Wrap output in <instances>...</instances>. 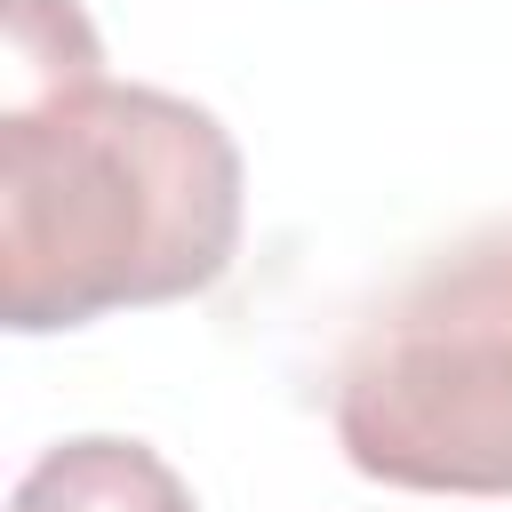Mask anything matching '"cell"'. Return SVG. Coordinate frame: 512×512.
Segmentation results:
<instances>
[{"mask_svg": "<svg viewBox=\"0 0 512 512\" xmlns=\"http://www.w3.org/2000/svg\"><path fill=\"white\" fill-rule=\"evenodd\" d=\"M232 128L144 80L0 96V320L16 336L208 296L240 256Z\"/></svg>", "mask_w": 512, "mask_h": 512, "instance_id": "obj_1", "label": "cell"}, {"mask_svg": "<svg viewBox=\"0 0 512 512\" xmlns=\"http://www.w3.org/2000/svg\"><path fill=\"white\" fill-rule=\"evenodd\" d=\"M336 448L416 496H512V224L424 256L336 360Z\"/></svg>", "mask_w": 512, "mask_h": 512, "instance_id": "obj_2", "label": "cell"}, {"mask_svg": "<svg viewBox=\"0 0 512 512\" xmlns=\"http://www.w3.org/2000/svg\"><path fill=\"white\" fill-rule=\"evenodd\" d=\"M8 512H200L176 464L120 432H80L32 456Z\"/></svg>", "mask_w": 512, "mask_h": 512, "instance_id": "obj_3", "label": "cell"}]
</instances>
